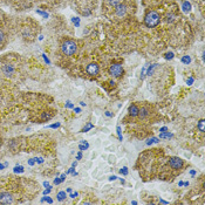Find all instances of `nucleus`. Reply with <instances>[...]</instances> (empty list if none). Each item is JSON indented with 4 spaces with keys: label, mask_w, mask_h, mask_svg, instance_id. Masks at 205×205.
I'll return each mask as SVG.
<instances>
[{
    "label": "nucleus",
    "mask_w": 205,
    "mask_h": 205,
    "mask_svg": "<svg viewBox=\"0 0 205 205\" xmlns=\"http://www.w3.org/2000/svg\"><path fill=\"white\" fill-rule=\"evenodd\" d=\"M160 21H161V17L155 11L149 12L145 15V19H144V22H145V25L148 27H156L157 25L160 24Z\"/></svg>",
    "instance_id": "nucleus-1"
},
{
    "label": "nucleus",
    "mask_w": 205,
    "mask_h": 205,
    "mask_svg": "<svg viewBox=\"0 0 205 205\" xmlns=\"http://www.w3.org/2000/svg\"><path fill=\"white\" fill-rule=\"evenodd\" d=\"M61 49L66 55H73L78 50V45L75 44V41H73V40H67L66 42L62 44Z\"/></svg>",
    "instance_id": "nucleus-2"
},
{
    "label": "nucleus",
    "mask_w": 205,
    "mask_h": 205,
    "mask_svg": "<svg viewBox=\"0 0 205 205\" xmlns=\"http://www.w3.org/2000/svg\"><path fill=\"white\" fill-rule=\"evenodd\" d=\"M109 70H110V74H112V76H115V78H118V76H121L123 74V67L118 64H112Z\"/></svg>",
    "instance_id": "nucleus-3"
},
{
    "label": "nucleus",
    "mask_w": 205,
    "mask_h": 205,
    "mask_svg": "<svg viewBox=\"0 0 205 205\" xmlns=\"http://www.w3.org/2000/svg\"><path fill=\"white\" fill-rule=\"evenodd\" d=\"M169 164H170V166L171 168H174V169H182L183 165H184V162H183V160H181L179 157H172V158H170Z\"/></svg>",
    "instance_id": "nucleus-4"
},
{
    "label": "nucleus",
    "mask_w": 205,
    "mask_h": 205,
    "mask_svg": "<svg viewBox=\"0 0 205 205\" xmlns=\"http://www.w3.org/2000/svg\"><path fill=\"white\" fill-rule=\"evenodd\" d=\"M14 200H13V197L12 195L7 193V192H1L0 193V203L1 204H12Z\"/></svg>",
    "instance_id": "nucleus-5"
},
{
    "label": "nucleus",
    "mask_w": 205,
    "mask_h": 205,
    "mask_svg": "<svg viewBox=\"0 0 205 205\" xmlns=\"http://www.w3.org/2000/svg\"><path fill=\"white\" fill-rule=\"evenodd\" d=\"M115 13H116L117 17H123V15H126V13H127V7H126V5L118 4V5L115 7Z\"/></svg>",
    "instance_id": "nucleus-6"
},
{
    "label": "nucleus",
    "mask_w": 205,
    "mask_h": 205,
    "mask_svg": "<svg viewBox=\"0 0 205 205\" xmlns=\"http://www.w3.org/2000/svg\"><path fill=\"white\" fill-rule=\"evenodd\" d=\"M87 73L89 75H96L98 73V66L96 64H90L87 66Z\"/></svg>",
    "instance_id": "nucleus-7"
},
{
    "label": "nucleus",
    "mask_w": 205,
    "mask_h": 205,
    "mask_svg": "<svg viewBox=\"0 0 205 205\" xmlns=\"http://www.w3.org/2000/svg\"><path fill=\"white\" fill-rule=\"evenodd\" d=\"M149 114H150V112H149V109H148L146 107H143L138 110V116L141 117V118H145Z\"/></svg>",
    "instance_id": "nucleus-8"
},
{
    "label": "nucleus",
    "mask_w": 205,
    "mask_h": 205,
    "mask_svg": "<svg viewBox=\"0 0 205 205\" xmlns=\"http://www.w3.org/2000/svg\"><path fill=\"white\" fill-rule=\"evenodd\" d=\"M138 110H140L138 107L135 106V104H132V106L129 107V112H130L131 116H137V115H138Z\"/></svg>",
    "instance_id": "nucleus-9"
},
{
    "label": "nucleus",
    "mask_w": 205,
    "mask_h": 205,
    "mask_svg": "<svg viewBox=\"0 0 205 205\" xmlns=\"http://www.w3.org/2000/svg\"><path fill=\"white\" fill-rule=\"evenodd\" d=\"M13 72H14V68H13L12 66H5V67H4V73H5L6 75H11Z\"/></svg>",
    "instance_id": "nucleus-10"
},
{
    "label": "nucleus",
    "mask_w": 205,
    "mask_h": 205,
    "mask_svg": "<svg viewBox=\"0 0 205 205\" xmlns=\"http://www.w3.org/2000/svg\"><path fill=\"white\" fill-rule=\"evenodd\" d=\"M182 8H183V11H184V12H189V11L191 10V5L190 4H189V2H183V7H182Z\"/></svg>",
    "instance_id": "nucleus-11"
},
{
    "label": "nucleus",
    "mask_w": 205,
    "mask_h": 205,
    "mask_svg": "<svg viewBox=\"0 0 205 205\" xmlns=\"http://www.w3.org/2000/svg\"><path fill=\"white\" fill-rule=\"evenodd\" d=\"M108 4L110 6H112V7H116L118 4H121L120 2V0H108Z\"/></svg>",
    "instance_id": "nucleus-12"
},
{
    "label": "nucleus",
    "mask_w": 205,
    "mask_h": 205,
    "mask_svg": "<svg viewBox=\"0 0 205 205\" xmlns=\"http://www.w3.org/2000/svg\"><path fill=\"white\" fill-rule=\"evenodd\" d=\"M64 198H66V192H64V191L59 192V193H58V199L59 200H64Z\"/></svg>",
    "instance_id": "nucleus-13"
},
{
    "label": "nucleus",
    "mask_w": 205,
    "mask_h": 205,
    "mask_svg": "<svg viewBox=\"0 0 205 205\" xmlns=\"http://www.w3.org/2000/svg\"><path fill=\"white\" fill-rule=\"evenodd\" d=\"M198 129H199L202 132H204V120H200L199 123H198Z\"/></svg>",
    "instance_id": "nucleus-14"
},
{
    "label": "nucleus",
    "mask_w": 205,
    "mask_h": 205,
    "mask_svg": "<svg viewBox=\"0 0 205 205\" xmlns=\"http://www.w3.org/2000/svg\"><path fill=\"white\" fill-rule=\"evenodd\" d=\"M160 137L161 138H170V137H172V134H169V132H163L162 135H160Z\"/></svg>",
    "instance_id": "nucleus-15"
},
{
    "label": "nucleus",
    "mask_w": 205,
    "mask_h": 205,
    "mask_svg": "<svg viewBox=\"0 0 205 205\" xmlns=\"http://www.w3.org/2000/svg\"><path fill=\"white\" fill-rule=\"evenodd\" d=\"M24 171V168L20 165V166H15L14 168V172H22Z\"/></svg>",
    "instance_id": "nucleus-16"
},
{
    "label": "nucleus",
    "mask_w": 205,
    "mask_h": 205,
    "mask_svg": "<svg viewBox=\"0 0 205 205\" xmlns=\"http://www.w3.org/2000/svg\"><path fill=\"white\" fill-rule=\"evenodd\" d=\"M93 127H94L93 124H92V123H89V124H88L87 127H86V128H83V129H82V131H83V132H86V131H87V130H89V129H92V128H93Z\"/></svg>",
    "instance_id": "nucleus-17"
},
{
    "label": "nucleus",
    "mask_w": 205,
    "mask_h": 205,
    "mask_svg": "<svg viewBox=\"0 0 205 205\" xmlns=\"http://www.w3.org/2000/svg\"><path fill=\"white\" fill-rule=\"evenodd\" d=\"M190 61H191V59L189 58V56H184V58H183V62H184V64H190Z\"/></svg>",
    "instance_id": "nucleus-18"
},
{
    "label": "nucleus",
    "mask_w": 205,
    "mask_h": 205,
    "mask_svg": "<svg viewBox=\"0 0 205 205\" xmlns=\"http://www.w3.org/2000/svg\"><path fill=\"white\" fill-rule=\"evenodd\" d=\"M5 39V35H4V32L2 31H0V42H2Z\"/></svg>",
    "instance_id": "nucleus-19"
},
{
    "label": "nucleus",
    "mask_w": 205,
    "mask_h": 205,
    "mask_svg": "<svg viewBox=\"0 0 205 205\" xmlns=\"http://www.w3.org/2000/svg\"><path fill=\"white\" fill-rule=\"evenodd\" d=\"M88 148V143H82L81 145H80V149L81 150H83V149H87Z\"/></svg>",
    "instance_id": "nucleus-20"
},
{
    "label": "nucleus",
    "mask_w": 205,
    "mask_h": 205,
    "mask_svg": "<svg viewBox=\"0 0 205 205\" xmlns=\"http://www.w3.org/2000/svg\"><path fill=\"white\" fill-rule=\"evenodd\" d=\"M154 142H158V140H157V138H151V140L148 141V144H151V143H154Z\"/></svg>",
    "instance_id": "nucleus-21"
},
{
    "label": "nucleus",
    "mask_w": 205,
    "mask_h": 205,
    "mask_svg": "<svg viewBox=\"0 0 205 205\" xmlns=\"http://www.w3.org/2000/svg\"><path fill=\"white\" fill-rule=\"evenodd\" d=\"M117 134H118V137H120V140H122V136H121V128L117 127Z\"/></svg>",
    "instance_id": "nucleus-22"
},
{
    "label": "nucleus",
    "mask_w": 205,
    "mask_h": 205,
    "mask_svg": "<svg viewBox=\"0 0 205 205\" xmlns=\"http://www.w3.org/2000/svg\"><path fill=\"white\" fill-rule=\"evenodd\" d=\"M121 174H123V175H127L128 174L127 168H123V169H121Z\"/></svg>",
    "instance_id": "nucleus-23"
},
{
    "label": "nucleus",
    "mask_w": 205,
    "mask_h": 205,
    "mask_svg": "<svg viewBox=\"0 0 205 205\" xmlns=\"http://www.w3.org/2000/svg\"><path fill=\"white\" fill-rule=\"evenodd\" d=\"M35 162H39V163H42V162H44V160H42V158H35Z\"/></svg>",
    "instance_id": "nucleus-24"
},
{
    "label": "nucleus",
    "mask_w": 205,
    "mask_h": 205,
    "mask_svg": "<svg viewBox=\"0 0 205 205\" xmlns=\"http://www.w3.org/2000/svg\"><path fill=\"white\" fill-rule=\"evenodd\" d=\"M172 58V53H168L166 54V59H171Z\"/></svg>",
    "instance_id": "nucleus-25"
},
{
    "label": "nucleus",
    "mask_w": 205,
    "mask_h": 205,
    "mask_svg": "<svg viewBox=\"0 0 205 205\" xmlns=\"http://www.w3.org/2000/svg\"><path fill=\"white\" fill-rule=\"evenodd\" d=\"M76 196H78V193H76V192H75V193H72V195H70V197H72V198H75V197H76Z\"/></svg>",
    "instance_id": "nucleus-26"
},
{
    "label": "nucleus",
    "mask_w": 205,
    "mask_h": 205,
    "mask_svg": "<svg viewBox=\"0 0 205 205\" xmlns=\"http://www.w3.org/2000/svg\"><path fill=\"white\" fill-rule=\"evenodd\" d=\"M60 182H61V179H55V181H54V183H55V184H59Z\"/></svg>",
    "instance_id": "nucleus-27"
},
{
    "label": "nucleus",
    "mask_w": 205,
    "mask_h": 205,
    "mask_svg": "<svg viewBox=\"0 0 205 205\" xmlns=\"http://www.w3.org/2000/svg\"><path fill=\"white\" fill-rule=\"evenodd\" d=\"M161 131H162V132H165V131H166V128H162Z\"/></svg>",
    "instance_id": "nucleus-28"
},
{
    "label": "nucleus",
    "mask_w": 205,
    "mask_h": 205,
    "mask_svg": "<svg viewBox=\"0 0 205 205\" xmlns=\"http://www.w3.org/2000/svg\"><path fill=\"white\" fill-rule=\"evenodd\" d=\"M80 158H81V152H80V154H78V160H80Z\"/></svg>",
    "instance_id": "nucleus-29"
},
{
    "label": "nucleus",
    "mask_w": 205,
    "mask_h": 205,
    "mask_svg": "<svg viewBox=\"0 0 205 205\" xmlns=\"http://www.w3.org/2000/svg\"><path fill=\"white\" fill-rule=\"evenodd\" d=\"M2 168H4V165H2V164H0V170H1Z\"/></svg>",
    "instance_id": "nucleus-30"
}]
</instances>
